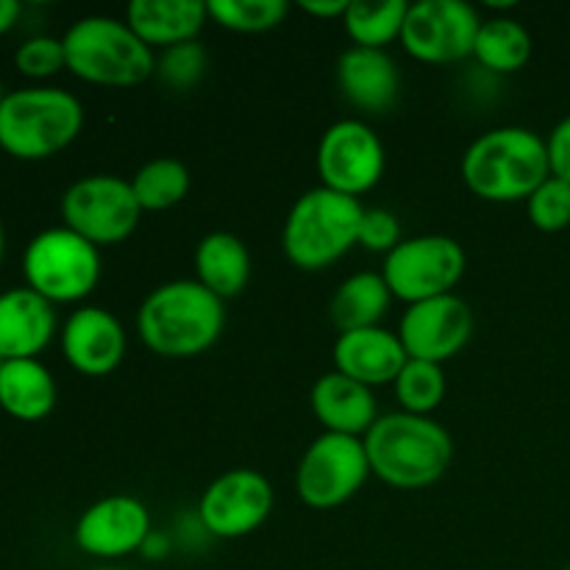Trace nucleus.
<instances>
[{"instance_id":"1","label":"nucleus","mask_w":570,"mask_h":570,"mask_svg":"<svg viewBox=\"0 0 570 570\" xmlns=\"http://www.w3.org/2000/svg\"><path fill=\"white\" fill-rule=\"evenodd\" d=\"M226 309L195 278L156 287L137 312L139 340L167 360H193L220 340Z\"/></svg>"},{"instance_id":"2","label":"nucleus","mask_w":570,"mask_h":570,"mask_svg":"<svg viewBox=\"0 0 570 570\" xmlns=\"http://www.w3.org/2000/svg\"><path fill=\"white\" fill-rule=\"evenodd\" d=\"M367 462L395 490H423L445 476L454 456L451 434L432 417L390 412L365 434Z\"/></svg>"},{"instance_id":"3","label":"nucleus","mask_w":570,"mask_h":570,"mask_svg":"<svg viewBox=\"0 0 570 570\" xmlns=\"http://www.w3.org/2000/svg\"><path fill=\"white\" fill-rule=\"evenodd\" d=\"M551 176L549 148L523 126H501L473 139L462 156V181L482 200H527Z\"/></svg>"},{"instance_id":"4","label":"nucleus","mask_w":570,"mask_h":570,"mask_svg":"<svg viewBox=\"0 0 570 570\" xmlns=\"http://www.w3.org/2000/svg\"><path fill=\"white\" fill-rule=\"evenodd\" d=\"M81 128L83 106L67 89H14L0 104V148L14 159H50L76 142Z\"/></svg>"},{"instance_id":"5","label":"nucleus","mask_w":570,"mask_h":570,"mask_svg":"<svg viewBox=\"0 0 570 570\" xmlns=\"http://www.w3.org/2000/svg\"><path fill=\"white\" fill-rule=\"evenodd\" d=\"M67 70L98 87H137L156 72L154 50L117 17H81L61 37Z\"/></svg>"},{"instance_id":"6","label":"nucleus","mask_w":570,"mask_h":570,"mask_svg":"<svg viewBox=\"0 0 570 570\" xmlns=\"http://www.w3.org/2000/svg\"><path fill=\"white\" fill-rule=\"evenodd\" d=\"M365 206L334 189L315 187L301 195L284 223V256L298 271H323L348 254L360 239Z\"/></svg>"},{"instance_id":"7","label":"nucleus","mask_w":570,"mask_h":570,"mask_svg":"<svg viewBox=\"0 0 570 570\" xmlns=\"http://www.w3.org/2000/svg\"><path fill=\"white\" fill-rule=\"evenodd\" d=\"M22 276L50 304H76L100 282L98 245L67 226L45 228L22 254Z\"/></svg>"},{"instance_id":"8","label":"nucleus","mask_w":570,"mask_h":570,"mask_svg":"<svg viewBox=\"0 0 570 570\" xmlns=\"http://www.w3.org/2000/svg\"><path fill=\"white\" fill-rule=\"evenodd\" d=\"M465 248L445 234L401 239L395 250L384 256L382 276L393 298L406 306L451 295L465 276Z\"/></svg>"},{"instance_id":"9","label":"nucleus","mask_w":570,"mask_h":570,"mask_svg":"<svg viewBox=\"0 0 570 570\" xmlns=\"http://www.w3.org/2000/svg\"><path fill=\"white\" fill-rule=\"evenodd\" d=\"M139 200L131 181L120 176H87L61 195V220L92 245H117L139 226Z\"/></svg>"},{"instance_id":"10","label":"nucleus","mask_w":570,"mask_h":570,"mask_svg":"<svg viewBox=\"0 0 570 570\" xmlns=\"http://www.w3.org/2000/svg\"><path fill=\"white\" fill-rule=\"evenodd\" d=\"M371 476L365 440L323 432L304 451L295 471L298 499L312 510H334L362 490Z\"/></svg>"},{"instance_id":"11","label":"nucleus","mask_w":570,"mask_h":570,"mask_svg":"<svg viewBox=\"0 0 570 570\" xmlns=\"http://www.w3.org/2000/svg\"><path fill=\"white\" fill-rule=\"evenodd\" d=\"M479 28L482 20L465 0H421L410 3L401 45L423 65H454L473 56Z\"/></svg>"},{"instance_id":"12","label":"nucleus","mask_w":570,"mask_h":570,"mask_svg":"<svg viewBox=\"0 0 570 570\" xmlns=\"http://www.w3.org/2000/svg\"><path fill=\"white\" fill-rule=\"evenodd\" d=\"M384 165H387L384 145L367 122L337 120L323 131L317 145L321 187L360 198L382 181Z\"/></svg>"},{"instance_id":"13","label":"nucleus","mask_w":570,"mask_h":570,"mask_svg":"<svg viewBox=\"0 0 570 570\" xmlns=\"http://www.w3.org/2000/svg\"><path fill=\"white\" fill-rule=\"evenodd\" d=\"M273 512V488L254 468L220 473L198 501V521L206 534L237 540L256 532Z\"/></svg>"},{"instance_id":"14","label":"nucleus","mask_w":570,"mask_h":570,"mask_svg":"<svg viewBox=\"0 0 570 570\" xmlns=\"http://www.w3.org/2000/svg\"><path fill=\"white\" fill-rule=\"evenodd\" d=\"M473 334V312L460 295H440L406 306L399 340L410 360L443 365L460 354Z\"/></svg>"},{"instance_id":"15","label":"nucleus","mask_w":570,"mask_h":570,"mask_svg":"<svg viewBox=\"0 0 570 570\" xmlns=\"http://www.w3.org/2000/svg\"><path fill=\"white\" fill-rule=\"evenodd\" d=\"M150 532V512L142 501L134 495H106L81 512L72 538L87 554L117 560L142 551Z\"/></svg>"},{"instance_id":"16","label":"nucleus","mask_w":570,"mask_h":570,"mask_svg":"<svg viewBox=\"0 0 570 570\" xmlns=\"http://www.w3.org/2000/svg\"><path fill=\"white\" fill-rule=\"evenodd\" d=\"M61 351L72 371L83 376H109L126 356V332L104 306H81L61 328Z\"/></svg>"},{"instance_id":"17","label":"nucleus","mask_w":570,"mask_h":570,"mask_svg":"<svg viewBox=\"0 0 570 570\" xmlns=\"http://www.w3.org/2000/svg\"><path fill=\"white\" fill-rule=\"evenodd\" d=\"M406 360L410 356H406L399 334L387 332L382 326L343 332L334 343V367H337V373L371 390L395 382Z\"/></svg>"},{"instance_id":"18","label":"nucleus","mask_w":570,"mask_h":570,"mask_svg":"<svg viewBox=\"0 0 570 570\" xmlns=\"http://www.w3.org/2000/svg\"><path fill=\"white\" fill-rule=\"evenodd\" d=\"M56 334V312L50 301L31 287L0 293V356L37 360Z\"/></svg>"},{"instance_id":"19","label":"nucleus","mask_w":570,"mask_h":570,"mask_svg":"<svg viewBox=\"0 0 570 570\" xmlns=\"http://www.w3.org/2000/svg\"><path fill=\"white\" fill-rule=\"evenodd\" d=\"M337 83L343 98L367 115H384L399 104L401 72L384 50L348 48L337 61Z\"/></svg>"},{"instance_id":"20","label":"nucleus","mask_w":570,"mask_h":570,"mask_svg":"<svg viewBox=\"0 0 570 570\" xmlns=\"http://www.w3.org/2000/svg\"><path fill=\"white\" fill-rule=\"evenodd\" d=\"M309 404L321 426L332 434L362 438L379 421L373 390L337 371L317 379L309 393Z\"/></svg>"},{"instance_id":"21","label":"nucleus","mask_w":570,"mask_h":570,"mask_svg":"<svg viewBox=\"0 0 570 570\" xmlns=\"http://www.w3.org/2000/svg\"><path fill=\"white\" fill-rule=\"evenodd\" d=\"M209 20L200 0H134L126 9V22L150 50L176 48L198 39Z\"/></svg>"},{"instance_id":"22","label":"nucleus","mask_w":570,"mask_h":570,"mask_svg":"<svg viewBox=\"0 0 570 570\" xmlns=\"http://www.w3.org/2000/svg\"><path fill=\"white\" fill-rule=\"evenodd\" d=\"M250 278V254L237 234L212 232L195 248V282L220 301L237 298Z\"/></svg>"},{"instance_id":"23","label":"nucleus","mask_w":570,"mask_h":570,"mask_svg":"<svg viewBox=\"0 0 570 570\" xmlns=\"http://www.w3.org/2000/svg\"><path fill=\"white\" fill-rule=\"evenodd\" d=\"M56 406V382L39 360H6L0 371V410L17 421H42Z\"/></svg>"},{"instance_id":"24","label":"nucleus","mask_w":570,"mask_h":570,"mask_svg":"<svg viewBox=\"0 0 570 570\" xmlns=\"http://www.w3.org/2000/svg\"><path fill=\"white\" fill-rule=\"evenodd\" d=\"M390 301H393V293L382 273H354L334 289L328 321L340 334L373 328L387 315Z\"/></svg>"},{"instance_id":"25","label":"nucleus","mask_w":570,"mask_h":570,"mask_svg":"<svg viewBox=\"0 0 570 570\" xmlns=\"http://www.w3.org/2000/svg\"><path fill=\"white\" fill-rule=\"evenodd\" d=\"M532 33L527 26L512 17H493L479 28L476 45H473V59L488 72H518L532 59Z\"/></svg>"},{"instance_id":"26","label":"nucleus","mask_w":570,"mask_h":570,"mask_svg":"<svg viewBox=\"0 0 570 570\" xmlns=\"http://www.w3.org/2000/svg\"><path fill=\"white\" fill-rule=\"evenodd\" d=\"M406 11H410L406 0H387V3L351 0L348 11L343 14L345 33H348L356 48L384 50L395 39H401Z\"/></svg>"},{"instance_id":"27","label":"nucleus","mask_w":570,"mask_h":570,"mask_svg":"<svg viewBox=\"0 0 570 570\" xmlns=\"http://www.w3.org/2000/svg\"><path fill=\"white\" fill-rule=\"evenodd\" d=\"M131 189L142 212H167L187 198L189 170L178 159L161 156L139 167L131 178Z\"/></svg>"},{"instance_id":"28","label":"nucleus","mask_w":570,"mask_h":570,"mask_svg":"<svg viewBox=\"0 0 570 570\" xmlns=\"http://www.w3.org/2000/svg\"><path fill=\"white\" fill-rule=\"evenodd\" d=\"M393 384L401 412H410V415L429 417L445 399L443 365H434V362L406 360Z\"/></svg>"},{"instance_id":"29","label":"nucleus","mask_w":570,"mask_h":570,"mask_svg":"<svg viewBox=\"0 0 570 570\" xmlns=\"http://www.w3.org/2000/svg\"><path fill=\"white\" fill-rule=\"evenodd\" d=\"M209 20L234 33H265L282 26L287 17V0H209Z\"/></svg>"},{"instance_id":"30","label":"nucleus","mask_w":570,"mask_h":570,"mask_svg":"<svg viewBox=\"0 0 570 570\" xmlns=\"http://www.w3.org/2000/svg\"><path fill=\"white\" fill-rule=\"evenodd\" d=\"M527 212L532 226L540 228V232H566L570 226V184L557 176H549L527 198Z\"/></svg>"},{"instance_id":"31","label":"nucleus","mask_w":570,"mask_h":570,"mask_svg":"<svg viewBox=\"0 0 570 570\" xmlns=\"http://www.w3.org/2000/svg\"><path fill=\"white\" fill-rule=\"evenodd\" d=\"M206 50L200 48L198 39L193 42H181L176 48H167L161 53V59L156 61V76L161 78V83L178 92H187L195 83L204 78L206 72Z\"/></svg>"},{"instance_id":"32","label":"nucleus","mask_w":570,"mask_h":570,"mask_svg":"<svg viewBox=\"0 0 570 570\" xmlns=\"http://www.w3.org/2000/svg\"><path fill=\"white\" fill-rule=\"evenodd\" d=\"M14 67L28 78H50L65 70V42L56 37H31L17 48Z\"/></svg>"},{"instance_id":"33","label":"nucleus","mask_w":570,"mask_h":570,"mask_svg":"<svg viewBox=\"0 0 570 570\" xmlns=\"http://www.w3.org/2000/svg\"><path fill=\"white\" fill-rule=\"evenodd\" d=\"M356 245H362L371 254H384L395 250L401 245V223L399 217L390 209H365L360 223V239Z\"/></svg>"},{"instance_id":"34","label":"nucleus","mask_w":570,"mask_h":570,"mask_svg":"<svg viewBox=\"0 0 570 570\" xmlns=\"http://www.w3.org/2000/svg\"><path fill=\"white\" fill-rule=\"evenodd\" d=\"M546 148H549L551 176L570 184V115L562 117V120L551 128L549 139H546Z\"/></svg>"},{"instance_id":"35","label":"nucleus","mask_w":570,"mask_h":570,"mask_svg":"<svg viewBox=\"0 0 570 570\" xmlns=\"http://www.w3.org/2000/svg\"><path fill=\"white\" fill-rule=\"evenodd\" d=\"M348 3L351 0H301L298 6L306 14L321 17V20H332V17H340V20H343V14L348 11Z\"/></svg>"},{"instance_id":"36","label":"nucleus","mask_w":570,"mask_h":570,"mask_svg":"<svg viewBox=\"0 0 570 570\" xmlns=\"http://www.w3.org/2000/svg\"><path fill=\"white\" fill-rule=\"evenodd\" d=\"M20 14H22V6L17 3V0H0V37L9 33L11 28L17 26Z\"/></svg>"},{"instance_id":"37","label":"nucleus","mask_w":570,"mask_h":570,"mask_svg":"<svg viewBox=\"0 0 570 570\" xmlns=\"http://www.w3.org/2000/svg\"><path fill=\"white\" fill-rule=\"evenodd\" d=\"M167 551H170V540L161 532H150L142 546V554L148 557V560H161V557H167Z\"/></svg>"},{"instance_id":"38","label":"nucleus","mask_w":570,"mask_h":570,"mask_svg":"<svg viewBox=\"0 0 570 570\" xmlns=\"http://www.w3.org/2000/svg\"><path fill=\"white\" fill-rule=\"evenodd\" d=\"M6 254V232H3V220H0V262H3Z\"/></svg>"},{"instance_id":"39","label":"nucleus","mask_w":570,"mask_h":570,"mask_svg":"<svg viewBox=\"0 0 570 570\" xmlns=\"http://www.w3.org/2000/svg\"><path fill=\"white\" fill-rule=\"evenodd\" d=\"M6 95H9V92H6V89H3V81H0V104H3V100H6Z\"/></svg>"},{"instance_id":"40","label":"nucleus","mask_w":570,"mask_h":570,"mask_svg":"<svg viewBox=\"0 0 570 570\" xmlns=\"http://www.w3.org/2000/svg\"><path fill=\"white\" fill-rule=\"evenodd\" d=\"M95 570H126V568H111V566H106V568H95Z\"/></svg>"},{"instance_id":"41","label":"nucleus","mask_w":570,"mask_h":570,"mask_svg":"<svg viewBox=\"0 0 570 570\" xmlns=\"http://www.w3.org/2000/svg\"><path fill=\"white\" fill-rule=\"evenodd\" d=\"M3 365H6V360H3V356H0V371H3Z\"/></svg>"},{"instance_id":"42","label":"nucleus","mask_w":570,"mask_h":570,"mask_svg":"<svg viewBox=\"0 0 570 570\" xmlns=\"http://www.w3.org/2000/svg\"><path fill=\"white\" fill-rule=\"evenodd\" d=\"M568 570H570V568H568Z\"/></svg>"}]
</instances>
